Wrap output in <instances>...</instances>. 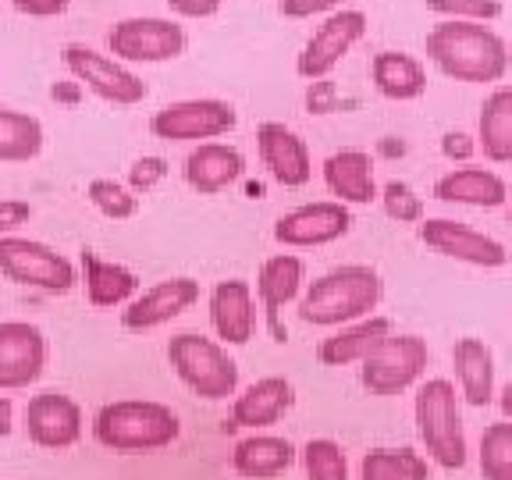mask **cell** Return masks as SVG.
Returning a JSON list of instances; mask_svg holds the SVG:
<instances>
[{
  "mask_svg": "<svg viewBox=\"0 0 512 480\" xmlns=\"http://www.w3.org/2000/svg\"><path fill=\"white\" fill-rule=\"evenodd\" d=\"M424 50L448 79L456 82H502L509 72V47L491 25L441 18L427 32Z\"/></svg>",
  "mask_w": 512,
  "mask_h": 480,
  "instance_id": "cell-1",
  "label": "cell"
},
{
  "mask_svg": "<svg viewBox=\"0 0 512 480\" xmlns=\"http://www.w3.org/2000/svg\"><path fill=\"white\" fill-rule=\"evenodd\" d=\"M384 296L381 274L370 264H342L324 271L299 296V320L313 328H345L377 310Z\"/></svg>",
  "mask_w": 512,
  "mask_h": 480,
  "instance_id": "cell-2",
  "label": "cell"
},
{
  "mask_svg": "<svg viewBox=\"0 0 512 480\" xmlns=\"http://www.w3.org/2000/svg\"><path fill=\"white\" fill-rule=\"evenodd\" d=\"M413 420L416 438L424 445L427 459L441 470H463L470 463L463 427V395L448 377H431L416 384L413 395Z\"/></svg>",
  "mask_w": 512,
  "mask_h": 480,
  "instance_id": "cell-3",
  "label": "cell"
},
{
  "mask_svg": "<svg viewBox=\"0 0 512 480\" xmlns=\"http://www.w3.org/2000/svg\"><path fill=\"white\" fill-rule=\"evenodd\" d=\"M178 434H182L178 413L153 399L107 402L93 416V438L111 452H125V456L160 452V448L175 445Z\"/></svg>",
  "mask_w": 512,
  "mask_h": 480,
  "instance_id": "cell-4",
  "label": "cell"
},
{
  "mask_svg": "<svg viewBox=\"0 0 512 480\" xmlns=\"http://www.w3.org/2000/svg\"><path fill=\"white\" fill-rule=\"evenodd\" d=\"M168 363L178 381L203 402L232 399L239 388V363L228 356V349L217 338L182 331L168 342Z\"/></svg>",
  "mask_w": 512,
  "mask_h": 480,
  "instance_id": "cell-5",
  "label": "cell"
},
{
  "mask_svg": "<svg viewBox=\"0 0 512 480\" xmlns=\"http://www.w3.org/2000/svg\"><path fill=\"white\" fill-rule=\"evenodd\" d=\"M431 363V349L420 335H388L360 363V384L377 399H392L420 384Z\"/></svg>",
  "mask_w": 512,
  "mask_h": 480,
  "instance_id": "cell-6",
  "label": "cell"
},
{
  "mask_svg": "<svg viewBox=\"0 0 512 480\" xmlns=\"http://www.w3.org/2000/svg\"><path fill=\"white\" fill-rule=\"evenodd\" d=\"M0 274L18 285L43 288V292H72L75 264L64 253L40 239H22V235H0Z\"/></svg>",
  "mask_w": 512,
  "mask_h": 480,
  "instance_id": "cell-7",
  "label": "cell"
},
{
  "mask_svg": "<svg viewBox=\"0 0 512 480\" xmlns=\"http://www.w3.org/2000/svg\"><path fill=\"white\" fill-rule=\"evenodd\" d=\"M239 125V111L217 96H196V100H175L164 104L150 118V132L168 143H214Z\"/></svg>",
  "mask_w": 512,
  "mask_h": 480,
  "instance_id": "cell-8",
  "label": "cell"
},
{
  "mask_svg": "<svg viewBox=\"0 0 512 480\" xmlns=\"http://www.w3.org/2000/svg\"><path fill=\"white\" fill-rule=\"evenodd\" d=\"M185 29L171 18H153V15H136V18H121L107 32V47L118 61L132 64H160V61H175L185 54Z\"/></svg>",
  "mask_w": 512,
  "mask_h": 480,
  "instance_id": "cell-9",
  "label": "cell"
},
{
  "mask_svg": "<svg viewBox=\"0 0 512 480\" xmlns=\"http://www.w3.org/2000/svg\"><path fill=\"white\" fill-rule=\"evenodd\" d=\"M61 61L82 86H89L107 104L132 107V104H143L146 93H150V86L132 68H125L118 57H107L93 47H82V43H68L61 50Z\"/></svg>",
  "mask_w": 512,
  "mask_h": 480,
  "instance_id": "cell-10",
  "label": "cell"
},
{
  "mask_svg": "<svg viewBox=\"0 0 512 480\" xmlns=\"http://www.w3.org/2000/svg\"><path fill=\"white\" fill-rule=\"evenodd\" d=\"M363 36H367V15L363 11L356 8L335 11V15H328L310 32V40L303 43V50L296 57V72L310 82L328 79Z\"/></svg>",
  "mask_w": 512,
  "mask_h": 480,
  "instance_id": "cell-11",
  "label": "cell"
},
{
  "mask_svg": "<svg viewBox=\"0 0 512 480\" xmlns=\"http://www.w3.org/2000/svg\"><path fill=\"white\" fill-rule=\"evenodd\" d=\"M420 242L434 253L448 256V260H459V264L470 267H505L509 264V249L505 242H498L495 235L477 232L470 224L452 221V217H424L416 224Z\"/></svg>",
  "mask_w": 512,
  "mask_h": 480,
  "instance_id": "cell-12",
  "label": "cell"
},
{
  "mask_svg": "<svg viewBox=\"0 0 512 480\" xmlns=\"http://www.w3.org/2000/svg\"><path fill=\"white\" fill-rule=\"evenodd\" d=\"M47 367V338L29 320H0V392H22Z\"/></svg>",
  "mask_w": 512,
  "mask_h": 480,
  "instance_id": "cell-13",
  "label": "cell"
},
{
  "mask_svg": "<svg viewBox=\"0 0 512 480\" xmlns=\"http://www.w3.org/2000/svg\"><path fill=\"white\" fill-rule=\"evenodd\" d=\"M25 434L36 448H72L82 438V409L72 395L47 388L25 402Z\"/></svg>",
  "mask_w": 512,
  "mask_h": 480,
  "instance_id": "cell-14",
  "label": "cell"
},
{
  "mask_svg": "<svg viewBox=\"0 0 512 480\" xmlns=\"http://www.w3.org/2000/svg\"><path fill=\"white\" fill-rule=\"evenodd\" d=\"M349 228H352V214L345 203L317 200V203H303V207L281 214L278 221H274V239L292 249L328 246V242H338L342 235H349Z\"/></svg>",
  "mask_w": 512,
  "mask_h": 480,
  "instance_id": "cell-15",
  "label": "cell"
},
{
  "mask_svg": "<svg viewBox=\"0 0 512 480\" xmlns=\"http://www.w3.org/2000/svg\"><path fill=\"white\" fill-rule=\"evenodd\" d=\"M200 299V281L196 278H164L157 285L143 288L132 303L121 310V324L125 331H153L160 324H171L182 317L192 303Z\"/></svg>",
  "mask_w": 512,
  "mask_h": 480,
  "instance_id": "cell-16",
  "label": "cell"
},
{
  "mask_svg": "<svg viewBox=\"0 0 512 480\" xmlns=\"http://www.w3.org/2000/svg\"><path fill=\"white\" fill-rule=\"evenodd\" d=\"M256 150L271 178L285 189H303L313 175V157L310 146L299 132H292L281 121H264L256 128Z\"/></svg>",
  "mask_w": 512,
  "mask_h": 480,
  "instance_id": "cell-17",
  "label": "cell"
},
{
  "mask_svg": "<svg viewBox=\"0 0 512 480\" xmlns=\"http://www.w3.org/2000/svg\"><path fill=\"white\" fill-rule=\"evenodd\" d=\"M303 281H306V264L296 253H274L260 264V274H256V299L267 313V328H271L274 342H285V328H281V306L296 303L303 296Z\"/></svg>",
  "mask_w": 512,
  "mask_h": 480,
  "instance_id": "cell-18",
  "label": "cell"
},
{
  "mask_svg": "<svg viewBox=\"0 0 512 480\" xmlns=\"http://www.w3.org/2000/svg\"><path fill=\"white\" fill-rule=\"evenodd\" d=\"M210 324L221 345H246L256 331V296L246 278H224L210 288Z\"/></svg>",
  "mask_w": 512,
  "mask_h": 480,
  "instance_id": "cell-19",
  "label": "cell"
},
{
  "mask_svg": "<svg viewBox=\"0 0 512 480\" xmlns=\"http://www.w3.org/2000/svg\"><path fill=\"white\" fill-rule=\"evenodd\" d=\"M296 406V388L288 377H260L253 381L242 395H235L232 402V424H224V431H235V427H249V431H260V427L278 424L288 409Z\"/></svg>",
  "mask_w": 512,
  "mask_h": 480,
  "instance_id": "cell-20",
  "label": "cell"
},
{
  "mask_svg": "<svg viewBox=\"0 0 512 480\" xmlns=\"http://www.w3.org/2000/svg\"><path fill=\"white\" fill-rule=\"evenodd\" d=\"M388 335H395V324L392 317H384V313H370L363 320H352L345 328H338L335 335L320 338L317 345V360L324 367H360L367 360L370 352L384 342Z\"/></svg>",
  "mask_w": 512,
  "mask_h": 480,
  "instance_id": "cell-21",
  "label": "cell"
},
{
  "mask_svg": "<svg viewBox=\"0 0 512 480\" xmlns=\"http://www.w3.org/2000/svg\"><path fill=\"white\" fill-rule=\"evenodd\" d=\"M324 185L345 207H367V203L381 200L374 178V160L367 150H338L324 160Z\"/></svg>",
  "mask_w": 512,
  "mask_h": 480,
  "instance_id": "cell-22",
  "label": "cell"
},
{
  "mask_svg": "<svg viewBox=\"0 0 512 480\" xmlns=\"http://www.w3.org/2000/svg\"><path fill=\"white\" fill-rule=\"evenodd\" d=\"M434 196L441 203H459V207H477V210H495L505 207L509 200V185L498 171L491 168H452L434 182Z\"/></svg>",
  "mask_w": 512,
  "mask_h": 480,
  "instance_id": "cell-23",
  "label": "cell"
},
{
  "mask_svg": "<svg viewBox=\"0 0 512 480\" xmlns=\"http://www.w3.org/2000/svg\"><path fill=\"white\" fill-rule=\"evenodd\" d=\"M452 367H456L459 395H463L466 406L484 409L498 399L495 392V352L484 338H459L452 345Z\"/></svg>",
  "mask_w": 512,
  "mask_h": 480,
  "instance_id": "cell-24",
  "label": "cell"
},
{
  "mask_svg": "<svg viewBox=\"0 0 512 480\" xmlns=\"http://www.w3.org/2000/svg\"><path fill=\"white\" fill-rule=\"evenodd\" d=\"M182 171L192 189L203 192V196H214V192L239 182L242 171H246V157H242V150H235L228 143H200L185 157Z\"/></svg>",
  "mask_w": 512,
  "mask_h": 480,
  "instance_id": "cell-25",
  "label": "cell"
},
{
  "mask_svg": "<svg viewBox=\"0 0 512 480\" xmlns=\"http://www.w3.org/2000/svg\"><path fill=\"white\" fill-rule=\"evenodd\" d=\"M299 459L296 445L278 434H249L235 445L232 452V470L246 480H274L281 473L292 470Z\"/></svg>",
  "mask_w": 512,
  "mask_h": 480,
  "instance_id": "cell-26",
  "label": "cell"
},
{
  "mask_svg": "<svg viewBox=\"0 0 512 480\" xmlns=\"http://www.w3.org/2000/svg\"><path fill=\"white\" fill-rule=\"evenodd\" d=\"M82 271H86V299L96 310L128 306L139 296V274L128 271L125 264L96 256L93 249H82Z\"/></svg>",
  "mask_w": 512,
  "mask_h": 480,
  "instance_id": "cell-27",
  "label": "cell"
},
{
  "mask_svg": "<svg viewBox=\"0 0 512 480\" xmlns=\"http://www.w3.org/2000/svg\"><path fill=\"white\" fill-rule=\"evenodd\" d=\"M370 79L388 100H416L427 93V68L406 50H377L370 61Z\"/></svg>",
  "mask_w": 512,
  "mask_h": 480,
  "instance_id": "cell-28",
  "label": "cell"
},
{
  "mask_svg": "<svg viewBox=\"0 0 512 480\" xmlns=\"http://www.w3.org/2000/svg\"><path fill=\"white\" fill-rule=\"evenodd\" d=\"M477 146L491 164H512V86L484 96L477 118Z\"/></svg>",
  "mask_w": 512,
  "mask_h": 480,
  "instance_id": "cell-29",
  "label": "cell"
},
{
  "mask_svg": "<svg viewBox=\"0 0 512 480\" xmlns=\"http://www.w3.org/2000/svg\"><path fill=\"white\" fill-rule=\"evenodd\" d=\"M43 150V125L25 111L0 107V164H22L40 157Z\"/></svg>",
  "mask_w": 512,
  "mask_h": 480,
  "instance_id": "cell-30",
  "label": "cell"
},
{
  "mask_svg": "<svg viewBox=\"0 0 512 480\" xmlns=\"http://www.w3.org/2000/svg\"><path fill=\"white\" fill-rule=\"evenodd\" d=\"M360 480H431V466L416 448H370Z\"/></svg>",
  "mask_w": 512,
  "mask_h": 480,
  "instance_id": "cell-31",
  "label": "cell"
},
{
  "mask_svg": "<svg viewBox=\"0 0 512 480\" xmlns=\"http://www.w3.org/2000/svg\"><path fill=\"white\" fill-rule=\"evenodd\" d=\"M477 466L484 480H512V420L484 427L477 445Z\"/></svg>",
  "mask_w": 512,
  "mask_h": 480,
  "instance_id": "cell-32",
  "label": "cell"
},
{
  "mask_svg": "<svg viewBox=\"0 0 512 480\" xmlns=\"http://www.w3.org/2000/svg\"><path fill=\"white\" fill-rule=\"evenodd\" d=\"M306 480H349V459L335 438H310L299 452Z\"/></svg>",
  "mask_w": 512,
  "mask_h": 480,
  "instance_id": "cell-33",
  "label": "cell"
},
{
  "mask_svg": "<svg viewBox=\"0 0 512 480\" xmlns=\"http://www.w3.org/2000/svg\"><path fill=\"white\" fill-rule=\"evenodd\" d=\"M89 203L104 217H114V221H128V217H136L139 210V196L128 185L114 182V178H93L86 189Z\"/></svg>",
  "mask_w": 512,
  "mask_h": 480,
  "instance_id": "cell-34",
  "label": "cell"
},
{
  "mask_svg": "<svg viewBox=\"0 0 512 480\" xmlns=\"http://www.w3.org/2000/svg\"><path fill=\"white\" fill-rule=\"evenodd\" d=\"M381 207H384V214L399 224L424 221V196H420L409 182H402V178H392V182L381 189Z\"/></svg>",
  "mask_w": 512,
  "mask_h": 480,
  "instance_id": "cell-35",
  "label": "cell"
},
{
  "mask_svg": "<svg viewBox=\"0 0 512 480\" xmlns=\"http://www.w3.org/2000/svg\"><path fill=\"white\" fill-rule=\"evenodd\" d=\"M424 8L441 18H456V22H495L502 15V0H424Z\"/></svg>",
  "mask_w": 512,
  "mask_h": 480,
  "instance_id": "cell-36",
  "label": "cell"
},
{
  "mask_svg": "<svg viewBox=\"0 0 512 480\" xmlns=\"http://www.w3.org/2000/svg\"><path fill=\"white\" fill-rule=\"evenodd\" d=\"M168 178V160L164 157H139L128 168V189L132 192H150L153 185H160Z\"/></svg>",
  "mask_w": 512,
  "mask_h": 480,
  "instance_id": "cell-37",
  "label": "cell"
},
{
  "mask_svg": "<svg viewBox=\"0 0 512 480\" xmlns=\"http://www.w3.org/2000/svg\"><path fill=\"white\" fill-rule=\"evenodd\" d=\"M342 0H278V15L285 18H313V15H335Z\"/></svg>",
  "mask_w": 512,
  "mask_h": 480,
  "instance_id": "cell-38",
  "label": "cell"
},
{
  "mask_svg": "<svg viewBox=\"0 0 512 480\" xmlns=\"http://www.w3.org/2000/svg\"><path fill=\"white\" fill-rule=\"evenodd\" d=\"M480 146H477V136H470V132H445L441 136V153H445L448 160H456V164H466V160L477 153Z\"/></svg>",
  "mask_w": 512,
  "mask_h": 480,
  "instance_id": "cell-39",
  "label": "cell"
},
{
  "mask_svg": "<svg viewBox=\"0 0 512 480\" xmlns=\"http://www.w3.org/2000/svg\"><path fill=\"white\" fill-rule=\"evenodd\" d=\"M32 217V207L25 200H0V235H11Z\"/></svg>",
  "mask_w": 512,
  "mask_h": 480,
  "instance_id": "cell-40",
  "label": "cell"
},
{
  "mask_svg": "<svg viewBox=\"0 0 512 480\" xmlns=\"http://www.w3.org/2000/svg\"><path fill=\"white\" fill-rule=\"evenodd\" d=\"M72 0H11V8L22 11L29 18H54V15H64Z\"/></svg>",
  "mask_w": 512,
  "mask_h": 480,
  "instance_id": "cell-41",
  "label": "cell"
},
{
  "mask_svg": "<svg viewBox=\"0 0 512 480\" xmlns=\"http://www.w3.org/2000/svg\"><path fill=\"white\" fill-rule=\"evenodd\" d=\"M306 107H310V114H328L331 107H335V82H328V79L310 82V93H306Z\"/></svg>",
  "mask_w": 512,
  "mask_h": 480,
  "instance_id": "cell-42",
  "label": "cell"
},
{
  "mask_svg": "<svg viewBox=\"0 0 512 480\" xmlns=\"http://www.w3.org/2000/svg\"><path fill=\"white\" fill-rule=\"evenodd\" d=\"M224 0H168V8L182 18H210L221 11Z\"/></svg>",
  "mask_w": 512,
  "mask_h": 480,
  "instance_id": "cell-43",
  "label": "cell"
},
{
  "mask_svg": "<svg viewBox=\"0 0 512 480\" xmlns=\"http://www.w3.org/2000/svg\"><path fill=\"white\" fill-rule=\"evenodd\" d=\"M50 96H54L57 104H79L82 82H54V86H50Z\"/></svg>",
  "mask_w": 512,
  "mask_h": 480,
  "instance_id": "cell-44",
  "label": "cell"
},
{
  "mask_svg": "<svg viewBox=\"0 0 512 480\" xmlns=\"http://www.w3.org/2000/svg\"><path fill=\"white\" fill-rule=\"evenodd\" d=\"M11 427H15V406L8 395H0V438H8Z\"/></svg>",
  "mask_w": 512,
  "mask_h": 480,
  "instance_id": "cell-45",
  "label": "cell"
},
{
  "mask_svg": "<svg viewBox=\"0 0 512 480\" xmlns=\"http://www.w3.org/2000/svg\"><path fill=\"white\" fill-rule=\"evenodd\" d=\"M498 409H502V416H505V420H512V381L509 384H505V388H502V392H498Z\"/></svg>",
  "mask_w": 512,
  "mask_h": 480,
  "instance_id": "cell-46",
  "label": "cell"
},
{
  "mask_svg": "<svg viewBox=\"0 0 512 480\" xmlns=\"http://www.w3.org/2000/svg\"><path fill=\"white\" fill-rule=\"evenodd\" d=\"M505 221L512 224V203H509V207H505Z\"/></svg>",
  "mask_w": 512,
  "mask_h": 480,
  "instance_id": "cell-47",
  "label": "cell"
}]
</instances>
